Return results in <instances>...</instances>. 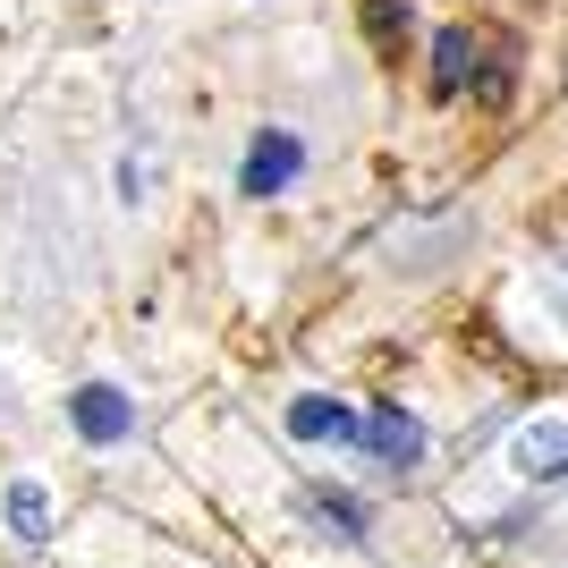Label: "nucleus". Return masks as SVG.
Masks as SVG:
<instances>
[{
    "instance_id": "1",
    "label": "nucleus",
    "mask_w": 568,
    "mask_h": 568,
    "mask_svg": "<svg viewBox=\"0 0 568 568\" xmlns=\"http://www.w3.org/2000/svg\"><path fill=\"white\" fill-rule=\"evenodd\" d=\"M365 450H374L382 467H416V450H425V425H416V416L390 399V407H374V416H365Z\"/></svg>"
},
{
    "instance_id": "2",
    "label": "nucleus",
    "mask_w": 568,
    "mask_h": 568,
    "mask_svg": "<svg viewBox=\"0 0 568 568\" xmlns=\"http://www.w3.org/2000/svg\"><path fill=\"white\" fill-rule=\"evenodd\" d=\"M69 416H77V433H85V442H128V425H136V407L119 399L111 382H85V390L69 399Z\"/></svg>"
},
{
    "instance_id": "3",
    "label": "nucleus",
    "mask_w": 568,
    "mask_h": 568,
    "mask_svg": "<svg viewBox=\"0 0 568 568\" xmlns=\"http://www.w3.org/2000/svg\"><path fill=\"white\" fill-rule=\"evenodd\" d=\"M518 475H535V484H568V425H560V416H544V425L518 433Z\"/></svg>"
},
{
    "instance_id": "4",
    "label": "nucleus",
    "mask_w": 568,
    "mask_h": 568,
    "mask_svg": "<svg viewBox=\"0 0 568 568\" xmlns=\"http://www.w3.org/2000/svg\"><path fill=\"white\" fill-rule=\"evenodd\" d=\"M467 77H475V34L467 26H442V34H433V94L442 102L467 94Z\"/></svg>"
},
{
    "instance_id": "5",
    "label": "nucleus",
    "mask_w": 568,
    "mask_h": 568,
    "mask_svg": "<svg viewBox=\"0 0 568 568\" xmlns=\"http://www.w3.org/2000/svg\"><path fill=\"white\" fill-rule=\"evenodd\" d=\"M297 162H306L297 136H263L255 153H246V195H281L288 179H297Z\"/></svg>"
},
{
    "instance_id": "6",
    "label": "nucleus",
    "mask_w": 568,
    "mask_h": 568,
    "mask_svg": "<svg viewBox=\"0 0 568 568\" xmlns=\"http://www.w3.org/2000/svg\"><path fill=\"white\" fill-rule=\"evenodd\" d=\"M288 433H297V442H356L365 425H356L339 399H297L288 407Z\"/></svg>"
},
{
    "instance_id": "7",
    "label": "nucleus",
    "mask_w": 568,
    "mask_h": 568,
    "mask_svg": "<svg viewBox=\"0 0 568 568\" xmlns=\"http://www.w3.org/2000/svg\"><path fill=\"white\" fill-rule=\"evenodd\" d=\"M9 526H18L26 544H43V535H51V500H43V484H9Z\"/></svg>"
},
{
    "instance_id": "8",
    "label": "nucleus",
    "mask_w": 568,
    "mask_h": 568,
    "mask_svg": "<svg viewBox=\"0 0 568 568\" xmlns=\"http://www.w3.org/2000/svg\"><path fill=\"white\" fill-rule=\"evenodd\" d=\"M365 34H374L382 51H399V34H407V0H365Z\"/></svg>"
},
{
    "instance_id": "9",
    "label": "nucleus",
    "mask_w": 568,
    "mask_h": 568,
    "mask_svg": "<svg viewBox=\"0 0 568 568\" xmlns=\"http://www.w3.org/2000/svg\"><path fill=\"white\" fill-rule=\"evenodd\" d=\"M475 102H509V43H493V60H484V77H475Z\"/></svg>"
},
{
    "instance_id": "10",
    "label": "nucleus",
    "mask_w": 568,
    "mask_h": 568,
    "mask_svg": "<svg viewBox=\"0 0 568 568\" xmlns=\"http://www.w3.org/2000/svg\"><path fill=\"white\" fill-rule=\"evenodd\" d=\"M314 509H323V518H332L339 535H356V526H365V509H356V500H339V493H323V500H314Z\"/></svg>"
}]
</instances>
